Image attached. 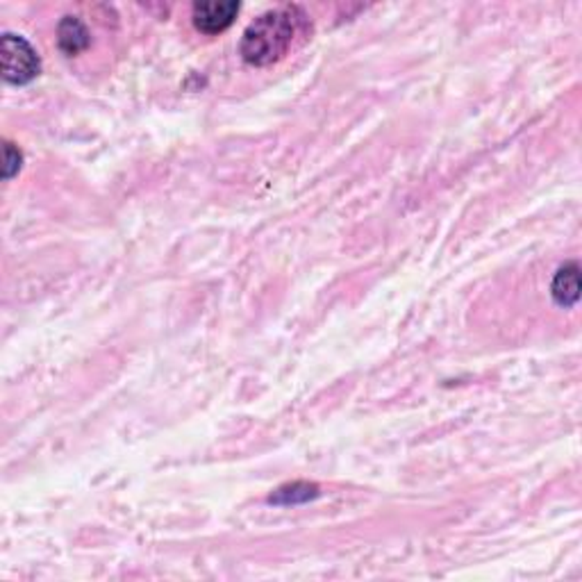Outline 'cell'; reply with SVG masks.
<instances>
[{"label":"cell","instance_id":"3957f363","mask_svg":"<svg viewBox=\"0 0 582 582\" xmlns=\"http://www.w3.org/2000/svg\"><path fill=\"white\" fill-rule=\"evenodd\" d=\"M239 10L241 5L235 0H207V3L193 5L192 19L196 30H201V32L219 34L226 28H230Z\"/></svg>","mask_w":582,"mask_h":582},{"label":"cell","instance_id":"52a82bcc","mask_svg":"<svg viewBox=\"0 0 582 582\" xmlns=\"http://www.w3.org/2000/svg\"><path fill=\"white\" fill-rule=\"evenodd\" d=\"M19 169H21V153L12 144H5V166H3V175H5V180H10Z\"/></svg>","mask_w":582,"mask_h":582},{"label":"cell","instance_id":"7a4b0ae2","mask_svg":"<svg viewBox=\"0 0 582 582\" xmlns=\"http://www.w3.org/2000/svg\"><path fill=\"white\" fill-rule=\"evenodd\" d=\"M0 53H3L0 55L3 58V77L10 85H28V82H32L39 76L41 62H39L32 46L23 37H19V34H3Z\"/></svg>","mask_w":582,"mask_h":582},{"label":"cell","instance_id":"8992f818","mask_svg":"<svg viewBox=\"0 0 582 582\" xmlns=\"http://www.w3.org/2000/svg\"><path fill=\"white\" fill-rule=\"evenodd\" d=\"M318 496L317 485H308V482H294V485L280 487L273 496L269 498V503L275 506H299V503H308Z\"/></svg>","mask_w":582,"mask_h":582},{"label":"cell","instance_id":"6da1fadb","mask_svg":"<svg viewBox=\"0 0 582 582\" xmlns=\"http://www.w3.org/2000/svg\"><path fill=\"white\" fill-rule=\"evenodd\" d=\"M305 30H308V14L300 7H275L246 28L239 53L253 67H269L289 53V49Z\"/></svg>","mask_w":582,"mask_h":582},{"label":"cell","instance_id":"277c9868","mask_svg":"<svg viewBox=\"0 0 582 582\" xmlns=\"http://www.w3.org/2000/svg\"><path fill=\"white\" fill-rule=\"evenodd\" d=\"M551 294H553L555 303H558L560 308H571V305L578 303V299H580V269H578L576 262L564 264L562 269L558 271Z\"/></svg>","mask_w":582,"mask_h":582},{"label":"cell","instance_id":"5b68a950","mask_svg":"<svg viewBox=\"0 0 582 582\" xmlns=\"http://www.w3.org/2000/svg\"><path fill=\"white\" fill-rule=\"evenodd\" d=\"M58 44L67 55H77L89 46V32L77 16H64L58 25Z\"/></svg>","mask_w":582,"mask_h":582}]
</instances>
